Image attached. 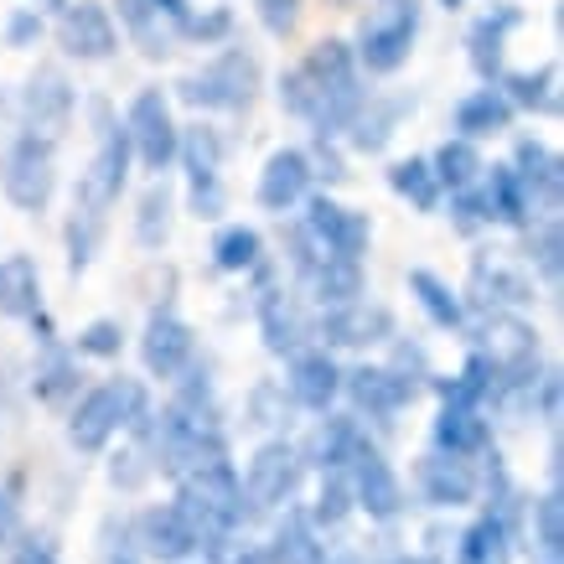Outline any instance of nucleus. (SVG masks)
Here are the masks:
<instances>
[{"label":"nucleus","mask_w":564,"mask_h":564,"mask_svg":"<svg viewBox=\"0 0 564 564\" xmlns=\"http://www.w3.org/2000/svg\"><path fill=\"white\" fill-rule=\"evenodd\" d=\"M362 99H368V94H362L358 63H352V47H347V42H322L301 68H291L280 78V104H285L291 115L316 124L322 140L358 120Z\"/></svg>","instance_id":"obj_1"},{"label":"nucleus","mask_w":564,"mask_h":564,"mask_svg":"<svg viewBox=\"0 0 564 564\" xmlns=\"http://www.w3.org/2000/svg\"><path fill=\"white\" fill-rule=\"evenodd\" d=\"M176 513L187 518V529L197 533V549L223 539V533H239L243 523V481L234 471V462H213L203 471H192V477L176 481Z\"/></svg>","instance_id":"obj_2"},{"label":"nucleus","mask_w":564,"mask_h":564,"mask_svg":"<svg viewBox=\"0 0 564 564\" xmlns=\"http://www.w3.org/2000/svg\"><path fill=\"white\" fill-rule=\"evenodd\" d=\"M145 414H151L145 389H140L135 378H115V383H99V389H88L78 399V410L68 420V435L78 451H104L120 430H135Z\"/></svg>","instance_id":"obj_3"},{"label":"nucleus","mask_w":564,"mask_h":564,"mask_svg":"<svg viewBox=\"0 0 564 564\" xmlns=\"http://www.w3.org/2000/svg\"><path fill=\"white\" fill-rule=\"evenodd\" d=\"M254 88H259L254 52L228 47V52H218L207 68L187 73V78L176 84V94H182L192 109H249V104H254Z\"/></svg>","instance_id":"obj_4"},{"label":"nucleus","mask_w":564,"mask_h":564,"mask_svg":"<svg viewBox=\"0 0 564 564\" xmlns=\"http://www.w3.org/2000/svg\"><path fill=\"white\" fill-rule=\"evenodd\" d=\"M414 36H420V0H378L373 17H362L352 63H362L368 73L404 68V57L414 52Z\"/></svg>","instance_id":"obj_5"},{"label":"nucleus","mask_w":564,"mask_h":564,"mask_svg":"<svg viewBox=\"0 0 564 564\" xmlns=\"http://www.w3.org/2000/svg\"><path fill=\"white\" fill-rule=\"evenodd\" d=\"M94 109H99V120H104V140H99V151H94V161H88V172L78 176L73 213L104 223V213L115 207V197L124 187V172H130V135H124V124H115L104 115V104H94Z\"/></svg>","instance_id":"obj_6"},{"label":"nucleus","mask_w":564,"mask_h":564,"mask_svg":"<svg viewBox=\"0 0 564 564\" xmlns=\"http://www.w3.org/2000/svg\"><path fill=\"white\" fill-rule=\"evenodd\" d=\"M301 239L311 243L316 259H352V264H358V259L368 254L373 228H368V218L352 213V207L332 203V197H311L306 223H301Z\"/></svg>","instance_id":"obj_7"},{"label":"nucleus","mask_w":564,"mask_h":564,"mask_svg":"<svg viewBox=\"0 0 564 564\" xmlns=\"http://www.w3.org/2000/svg\"><path fill=\"white\" fill-rule=\"evenodd\" d=\"M0 187H6V197L21 213H42L52 203V187H57V166H52L47 140H32V135L11 140L6 155H0Z\"/></svg>","instance_id":"obj_8"},{"label":"nucleus","mask_w":564,"mask_h":564,"mask_svg":"<svg viewBox=\"0 0 564 564\" xmlns=\"http://www.w3.org/2000/svg\"><path fill=\"white\" fill-rule=\"evenodd\" d=\"M124 135H130V155H140L151 172H166L176 161V124L172 104L161 88H140L130 115H124Z\"/></svg>","instance_id":"obj_9"},{"label":"nucleus","mask_w":564,"mask_h":564,"mask_svg":"<svg viewBox=\"0 0 564 564\" xmlns=\"http://www.w3.org/2000/svg\"><path fill=\"white\" fill-rule=\"evenodd\" d=\"M301 451L291 441H270L254 451V462H249V477H243V502H254V508H285L301 487Z\"/></svg>","instance_id":"obj_10"},{"label":"nucleus","mask_w":564,"mask_h":564,"mask_svg":"<svg viewBox=\"0 0 564 564\" xmlns=\"http://www.w3.org/2000/svg\"><path fill=\"white\" fill-rule=\"evenodd\" d=\"M176 155L187 161L192 176V213L197 218H218L223 213V182H218V161H223V140L207 124L176 130Z\"/></svg>","instance_id":"obj_11"},{"label":"nucleus","mask_w":564,"mask_h":564,"mask_svg":"<svg viewBox=\"0 0 564 564\" xmlns=\"http://www.w3.org/2000/svg\"><path fill=\"white\" fill-rule=\"evenodd\" d=\"M347 487H352V502H358L368 518H378V523H389V518L404 513V487H399L393 466L383 462L368 441H362L358 451H352V462H347Z\"/></svg>","instance_id":"obj_12"},{"label":"nucleus","mask_w":564,"mask_h":564,"mask_svg":"<svg viewBox=\"0 0 564 564\" xmlns=\"http://www.w3.org/2000/svg\"><path fill=\"white\" fill-rule=\"evenodd\" d=\"M68 115H73V88L68 78L57 68H36L21 88V124H26V135L32 140H57L68 130Z\"/></svg>","instance_id":"obj_13"},{"label":"nucleus","mask_w":564,"mask_h":564,"mask_svg":"<svg viewBox=\"0 0 564 564\" xmlns=\"http://www.w3.org/2000/svg\"><path fill=\"white\" fill-rule=\"evenodd\" d=\"M57 36H63V52L78 57V63H104L120 47V32H115L109 11L94 6V0H73L63 11V21H57Z\"/></svg>","instance_id":"obj_14"},{"label":"nucleus","mask_w":564,"mask_h":564,"mask_svg":"<svg viewBox=\"0 0 564 564\" xmlns=\"http://www.w3.org/2000/svg\"><path fill=\"white\" fill-rule=\"evenodd\" d=\"M343 389L347 399H352V410L358 414H373V420H393V414L410 404L414 393H420V383H410L404 373H393V368H352V373H343Z\"/></svg>","instance_id":"obj_15"},{"label":"nucleus","mask_w":564,"mask_h":564,"mask_svg":"<svg viewBox=\"0 0 564 564\" xmlns=\"http://www.w3.org/2000/svg\"><path fill=\"white\" fill-rule=\"evenodd\" d=\"M316 337L326 347H373L383 337H393V316L383 306H373V301H347V306L322 311Z\"/></svg>","instance_id":"obj_16"},{"label":"nucleus","mask_w":564,"mask_h":564,"mask_svg":"<svg viewBox=\"0 0 564 564\" xmlns=\"http://www.w3.org/2000/svg\"><path fill=\"white\" fill-rule=\"evenodd\" d=\"M140 358L155 378H182L192 368V326L176 311H155L140 337Z\"/></svg>","instance_id":"obj_17"},{"label":"nucleus","mask_w":564,"mask_h":564,"mask_svg":"<svg viewBox=\"0 0 564 564\" xmlns=\"http://www.w3.org/2000/svg\"><path fill=\"white\" fill-rule=\"evenodd\" d=\"M311 192V155L285 145V151H274L264 161V172H259V207H270V213H291L295 203H306Z\"/></svg>","instance_id":"obj_18"},{"label":"nucleus","mask_w":564,"mask_h":564,"mask_svg":"<svg viewBox=\"0 0 564 564\" xmlns=\"http://www.w3.org/2000/svg\"><path fill=\"white\" fill-rule=\"evenodd\" d=\"M420 492H425L430 508H466L477 497V471L462 456L430 451L425 462H420Z\"/></svg>","instance_id":"obj_19"},{"label":"nucleus","mask_w":564,"mask_h":564,"mask_svg":"<svg viewBox=\"0 0 564 564\" xmlns=\"http://www.w3.org/2000/svg\"><path fill=\"white\" fill-rule=\"evenodd\" d=\"M285 389L301 410H332V399L343 393V368L332 362V352H295L291 358V378Z\"/></svg>","instance_id":"obj_20"},{"label":"nucleus","mask_w":564,"mask_h":564,"mask_svg":"<svg viewBox=\"0 0 564 564\" xmlns=\"http://www.w3.org/2000/svg\"><path fill=\"white\" fill-rule=\"evenodd\" d=\"M513 176H518V187H523V197H529V207H554L560 203L564 166H560V155L549 151V145H539V140H518Z\"/></svg>","instance_id":"obj_21"},{"label":"nucleus","mask_w":564,"mask_h":564,"mask_svg":"<svg viewBox=\"0 0 564 564\" xmlns=\"http://www.w3.org/2000/svg\"><path fill=\"white\" fill-rule=\"evenodd\" d=\"M529 301H533L529 274L508 270L502 259H477V264H471V306L497 316L502 306H529Z\"/></svg>","instance_id":"obj_22"},{"label":"nucleus","mask_w":564,"mask_h":564,"mask_svg":"<svg viewBox=\"0 0 564 564\" xmlns=\"http://www.w3.org/2000/svg\"><path fill=\"white\" fill-rule=\"evenodd\" d=\"M492 445V430H487V414L481 410H466V404H441L435 414V451L445 456H481Z\"/></svg>","instance_id":"obj_23"},{"label":"nucleus","mask_w":564,"mask_h":564,"mask_svg":"<svg viewBox=\"0 0 564 564\" xmlns=\"http://www.w3.org/2000/svg\"><path fill=\"white\" fill-rule=\"evenodd\" d=\"M140 544L151 549L155 560L182 564L197 554V533L187 529V518L176 513V508H151V513L140 518Z\"/></svg>","instance_id":"obj_24"},{"label":"nucleus","mask_w":564,"mask_h":564,"mask_svg":"<svg viewBox=\"0 0 564 564\" xmlns=\"http://www.w3.org/2000/svg\"><path fill=\"white\" fill-rule=\"evenodd\" d=\"M259 332H264V347L270 352H301V337H306V322H301V311L291 306V295L274 291V285H264L259 291Z\"/></svg>","instance_id":"obj_25"},{"label":"nucleus","mask_w":564,"mask_h":564,"mask_svg":"<svg viewBox=\"0 0 564 564\" xmlns=\"http://www.w3.org/2000/svg\"><path fill=\"white\" fill-rule=\"evenodd\" d=\"M0 316H21V322L42 316V280L26 254L0 259Z\"/></svg>","instance_id":"obj_26"},{"label":"nucleus","mask_w":564,"mask_h":564,"mask_svg":"<svg viewBox=\"0 0 564 564\" xmlns=\"http://www.w3.org/2000/svg\"><path fill=\"white\" fill-rule=\"evenodd\" d=\"M264 564H326V549L306 513H285L274 523L270 544H264Z\"/></svg>","instance_id":"obj_27"},{"label":"nucleus","mask_w":564,"mask_h":564,"mask_svg":"<svg viewBox=\"0 0 564 564\" xmlns=\"http://www.w3.org/2000/svg\"><path fill=\"white\" fill-rule=\"evenodd\" d=\"M518 26V11L513 6H497V11H487V17L471 26V36H466V47H471V68L492 84V78H502V42H508V32Z\"/></svg>","instance_id":"obj_28"},{"label":"nucleus","mask_w":564,"mask_h":564,"mask_svg":"<svg viewBox=\"0 0 564 564\" xmlns=\"http://www.w3.org/2000/svg\"><path fill=\"white\" fill-rule=\"evenodd\" d=\"M513 124V104L502 99V88H477V94H466L462 104H456V130H462V140H471L477 145L481 135H502Z\"/></svg>","instance_id":"obj_29"},{"label":"nucleus","mask_w":564,"mask_h":564,"mask_svg":"<svg viewBox=\"0 0 564 564\" xmlns=\"http://www.w3.org/2000/svg\"><path fill=\"white\" fill-rule=\"evenodd\" d=\"M306 285L326 311L362 301V264H352V259H316L306 270Z\"/></svg>","instance_id":"obj_30"},{"label":"nucleus","mask_w":564,"mask_h":564,"mask_svg":"<svg viewBox=\"0 0 564 564\" xmlns=\"http://www.w3.org/2000/svg\"><path fill=\"white\" fill-rule=\"evenodd\" d=\"M456 554H462V564H508L513 560V523L497 513L477 518V523L462 533V549H456Z\"/></svg>","instance_id":"obj_31"},{"label":"nucleus","mask_w":564,"mask_h":564,"mask_svg":"<svg viewBox=\"0 0 564 564\" xmlns=\"http://www.w3.org/2000/svg\"><path fill=\"white\" fill-rule=\"evenodd\" d=\"M410 109V99H362V109H358V120L347 124L352 130V145L358 151H383L393 140V124H399V115Z\"/></svg>","instance_id":"obj_32"},{"label":"nucleus","mask_w":564,"mask_h":564,"mask_svg":"<svg viewBox=\"0 0 564 564\" xmlns=\"http://www.w3.org/2000/svg\"><path fill=\"white\" fill-rule=\"evenodd\" d=\"M481 207H487V218L508 223V228H523L529 223V197H523V187H518L513 166H492V176H487V192H481Z\"/></svg>","instance_id":"obj_33"},{"label":"nucleus","mask_w":564,"mask_h":564,"mask_svg":"<svg viewBox=\"0 0 564 564\" xmlns=\"http://www.w3.org/2000/svg\"><path fill=\"white\" fill-rule=\"evenodd\" d=\"M410 291L414 301H420V311H425L435 326H445V332H456V326L466 322V311L462 301H456V291L445 285L441 274H430V270H410Z\"/></svg>","instance_id":"obj_34"},{"label":"nucleus","mask_w":564,"mask_h":564,"mask_svg":"<svg viewBox=\"0 0 564 564\" xmlns=\"http://www.w3.org/2000/svg\"><path fill=\"white\" fill-rule=\"evenodd\" d=\"M32 389H36V399H42V404H63V399L78 389V362H73L57 343H42V358H36Z\"/></svg>","instance_id":"obj_35"},{"label":"nucleus","mask_w":564,"mask_h":564,"mask_svg":"<svg viewBox=\"0 0 564 564\" xmlns=\"http://www.w3.org/2000/svg\"><path fill=\"white\" fill-rule=\"evenodd\" d=\"M120 21H124V32L135 36V47L145 52V57H166V52H172L166 17L155 11L151 0H120Z\"/></svg>","instance_id":"obj_36"},{"label":"nucleus","mask_w":564,"mask_h":564,"mask_svg":"<svg viewBox=\"0 0 564 564\" xmlns=\"http://www.w3.org/2000/svg\"><path fill=\"white\" fill-rule=\"evenodd\" d=\"M430 172H435V187H451V192H471V182L481 176V155L471 140H445L435 161H430Z\"/></svg>","instance_id":"obj_37"},{"label":"nucleus","mask_w":564,"mask_h":564,"mask_svg":"<svg viewBox=\"0 0 564 564\" xmlns=\"http://www.w3.org/2000/svg\"><path fill=\"white\" fill-rule=\"evenodd\" d=\"M502 84H508V94H502L508 104H523V109H539V115H554V109H560V94H554L560 68H554V63L539 73H508Z\"/></svg>","instance_id":"obj_38"},{"label":"nucleus","mask_w":564,"mask_h":564,"mask_svg":"<svg viewBox=\"0 0 564 564\" xmlns=\"http://www.w3.org/2000/svg\"><path fill=\"white\" fill-rule=\"evenodd\" d=\"M358 445H362V435L352 420H326V425L316 430V441H311V456H316L322 471H347V462H352Z\"/></svg>","instance_id":"obj_39"},{"label":"nucleus","mask_w":564,"mask_h":564,"mask_svg":"<svg viewBox=\"0 0 564 564\" xmlns=\"http://www.w3.org/2000/svg\"><path fill=\"white\" fill-rule=\"evenodd\" d=\"M389 187L404 197V203H414L420 213H435L441 207V187H435V172H430V161H420V155H410V161H399L389 172Z\"/></svg>","instance_id":"obj_40"},{"label":"nucleus","mask_w":564,"mask_h":564,"mask_svg":"<svg viewBox=\"0 0 564 564\" xmlns=\"http://www.w3.org/2000/svg\"><path fill=\"white\" fill-rule=\"evenodd\" d=\"M166 234H172V187L155 182V187H145V197H140L135 239H140V249H161Z\"/></svg>","instance_id":"obj_41"},{"label":"nucleus","mask_w":564,"mask_h":564,"mask_svg":"<svg viewBox=\"0 0 564 564\" xmlns=\"http://www.w3.org/2000/svg\"><path fill=\"white\" fill-rule=\"evenodd\" d=\"M358 502H352V487H347V471H322V492H316V508H311V529L322 523V529H337V523H347V513H352Z\"/></svg>","instance_id":"obj_42"},{"label":"nucleus","mask_w":564,"mask_h":564,"mask_svg":"<svg viewBox=\"0 0 564 564\" xmlns=\"http://www.w3.org/2000/svg\"><path fill=\"white\" fill-rule=\"evenodd\" d=\"M213 264H218V270H228V274L254 270V264H259V234H254V228H243V223L223 228L218 243H213Z\"/></svg>","instance_id":"obj_43"},{"label":"nucleus","mask_w":564,"mask_h":564,"mask_svg":"<svg viewBox=\"0 0 564 564\" xmlns=\"http://www.w3.org/2000/svg\"><path fill=\"white\" fill-rule=\"evenodd\" d=\"M533 539H539L544 564H560V554H564V502H560V492H544L539 502H533Z\"/></svg>","instance_id":"obj_44"},{"label":"nucleus","mask_w":564,"mask_h":564,"mask_svg":"<svg viewBox=\"0 0 564 564\" xmlns=\"http://www.w3.org/2000/svg\"><path fill=\"white\" fill-rule=\"evenodd\" d=\"M529 259L539 264V274H544L549 285H560V270H564V234H560V223L549 218L539 234L529 239Z\"/></svg>","instance_id":"obj_45"},{"label":"nucleus","mask_w":564,"mask_h":564,"mask_svg":"<svg viewBox=\"0 0 564 564\" xmlns=\"http://www.w3.org/2000/svg\"><path fill=\"white\" fill-rule=\"evenodd\" d=\"M203 554L213 564H264V549H259V544H243L239 533H223V539L203 544Z\"/></svg>","instance_id":"obj_46"},{"label":"nucleus","mask_w":564,"mask_h":564,"mask_svg":"<svg viewBox=\"0 0 564 564\" xmlns=\"http://www.w3.org/2000/svg\"><path fill=\"white\" fill-rule=\"evenodd\" d=\"M124 343L120 322H88L84 337H78V352H88V358H115Z\"/></svg>","instance_id":"obj_47"},{"label":"nucleus","mask_w":564,"mask_h":564,"mask_svg":"<svg viewBox=\"0 0 564 564\" xmlns=\"http://www.w3.org/2000/svg\"><path fill=\"white\" fill-rule=\"evenodd\" d=\"M254 6H259L264 32H274V36H291L295 21H301V0H254Z\"/></svg>","instance_id":"obj_48"},{"label":"nucleus","mask_w":564,"mask_h":564,"mask_svg":"<svg viewBox=\"0 0 564 564\" xmlns=\"http://www.w3.org/2000/svg\"><path fill=\"white\" fill-rule=\"evenodd\" d=\"M451 213H456V228H462V234H477L481 223H492L487 218V207H481V192H456Z\"/></svg>","instance_id":"obj_49"},{"label":"nucleus","mask_w":564,"mask_h":564,"mask_svg":"<svg viewBox=\"0 0 564 564\" xmlns=\"http://www.w3.org/2000/svg\"><path fill=\"white\" fill-rule=\"evenodd\" d=\"M21 481H0V544L17 533V523H21Z\"/></svg>","instance_id":"obj_50"},{"label":"nucleus","mask_w":564,"mask_h":564,"mask_svg":"<svg viewBox=\"0 0 564 564\" xmlns=\"http://www.w3.org/2000/svg\"><path fill=\"white\" fill-rule=\"evenodd\" d=\"M36 36H42V17H36V11H17V17H11V47H26Z\"/></svg>","instance_id":"obj_51"},{"label":"nucleus","mask_w":564,"mask_h":564,"mask_svg":"<svg viewBox=\"0 0 564 564\" xmlns=\"http://www.w3.org/2000/svg\"><path fill=\"white\" fill-rule=\"evenodd\" d=\"M182 32H187V36H223V32H228V11H213V17H207V21H182Z\"/></svg>","instance_id":"obj_52"},{"label":"nucleus","mask_w":564,"mask_h":564,"mask_svg":"<svg viewBox=\"0 0 564 564\" xmlns=\"http://www.w3.org/2000/svg\"><path fill=\"white\" fill-rule=\"evenodd\" d=\"M11 564H57V560H52L47 539H26V544L17 549V560H11Z\"/></svg>","instance_id":"obj_53"},{"label":"nucleus","mask_w":564,"mask_h":564,"mask_svg":"<svg viewBox=\"0 0 564 564\" xmlns=\"http://www.w3.org/2000/svg\"><path fill=\"white\" fill-rule=\"evenodd\" d=\"M155 11H161V17L166 21H176V32H182V21H187V0H151Z\"/></svg>","instance_id":"obj_54"},{"label":"nucleus","mask_w":564,"mask_h":564,"mask_svg":"<svg viewBox=\"0 0 564 564\" xmlns=\"http://www.w3.org/2000/svg\"><path fill=\"white\" fill-rule=\"evenodd\" d=\"M389 564H441V560H430V554H399V560H389Z\"/></svg>","instance_id":"obj_55"},{"label":"nucleus","mask_w":564,"mask_h":564,"mask_svg":"<svg viewBox=\"0 0 564 564\" xmlns=\"http://www.w3.org/2000/svg\"><path fill=\"white\" fill-rule=\"evenodd\" d=\"M441 6H451V11H456V6H462V0H441Z\"/></svg>","instance_id":"obj_56"}]
</instances>
